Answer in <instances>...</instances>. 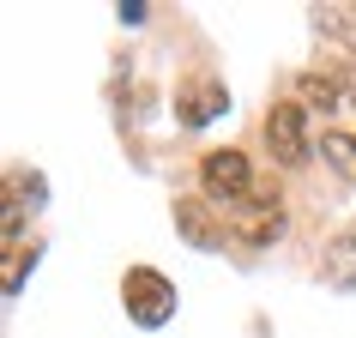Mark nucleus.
Masks as SVG:
<instances>
[{"instance_id":"obj_1","label":"nucleus","mask_w":356,"mask_h":338,"mask_svg":"<svg viewBox=\"0 0 356 338\" xmlns=\"http://www.w3.org/2000/svg\"><path fill=\"white\" fill-rule=\"evenodd\" d=\"M200 188L218 211H248V206H278V193L260 182V169L242 151H206L200 163Z\"/></svg>"},{"instance_id":"obj_2","label":"nucleus","mask_w":356,"mask_h":338,"mask_svg":"<svg viewBox=\"0 0 356 338\" xmlns=\"http://www.w3.org/2000/svg\"><path fill=\"white\" fill-rule=\"evenodd\" d=\"M121 302H127V320L133 326H169L175 320V284L157 272V266H127V278H121Z\"/></svg>"},{"instance_id":"obj_3","label":"nucleus","mask_w":356,"mask_h":338,"mask_svg":"<svg viewBox=\"0 0 356 338\" xmlns=\"http://www.w3.org/2000/svg\"><path fill=\"white\" fill-rule=\"evenodd\" d=\"M266 145H272V157H278L284 169H302L308 157H314V139H308V109H302L296 97H284V103H272V109H266Z\"/></svg>"},{"instance_id":"obj_4","label":"nucleus","mask_w":356,"mask_h":338,"mask_svg":"<svg viewBox=\"0 0 356 338\" xmlns=\"http://www.w3.org/2000/svg\"><path fill=\"white\" fill-rule=\"evenodd\" d=\"M169 218H175V236H181V242L188 248H200V254H224V242H236V230H229V218L218 206H211L206 193H200V200H175V211H169Z\"/></svg>"},{"instance_id":"obj_5","label":"nucleus","mask_w":356,"mask_h":338,"mask_svg":"<svg viewBox=\"0 0 356 338\" xmlns=\"http://www.w3.org/2000/svg\"><path fill=\"white\" fill-rule=\"evenodd\" d=\"M224 109H229V91H224V79H211V73H193L175 91V121L181 127H211V121H224Z\"/></svg>"},{"instance_id":"obj_6","label":"nucleus","mask_w":356,"mask_h":338,"mask_svg":"<svg viewBox=\"0 0 356 338\" xmlns=\"http://www.w3.org/2000/svg\"><path fill=\"white\" fill-rule=\"evenodd\" d=\"M320 284L356 296V230H344V236H332V242L320 248Z\"/></svg>"},{"instance_id":"obj_7","label":"nucleus","mask_w":356,"mask_h":338,"mask_svg":"<svg viewBox=\"0 0 356 338\" xmlns=\"http://www.w3.org/2000/svg\"><path fill=\"white\" fill-rule=\"evenodd\" d=\"M229 230H236V242H242V248H272L284 236V211L278 206H248V211L229 218Z\"/></svg>"},{"instance_id":"obj_8","label":"nucleus","mask_w":356,"mask_h":338,"mask_svg":"<svg viewBox=\"0 0 356 338\" xmlns=\"http://www.w3.org/2000/svg\"><path fill=\"white\" fill-rule=\"evenodd\" d=\"M338 97H344V85H338L332 73H302L296 79V103H302V109L326 115V109H338Z\"/></svg>"},{"instance_id":"obj_9","label":"nucleus","mask_w":356,"mask_h":338,"mask_svg":"<svg viewBox=\"0 0 356 338\" xmlns=\"http://www.w3.org/2000/svg\"><path fill=\"white\" fill-rule=\"evenodd\" d=\"M314 24H320V37H332V42H344V49H356V6L326 0V6H314Z\"/></svg>"},{"instance_id":"obj_10","label":"nucleus","mask_w":356,"mask_h":338,"mask_svg":"<svg viewBox=\"0 0 356 338\" xmlns=\"http://www.w3.org/2000/svg\"><path fill=\"white\" fill-rule=\"evenodd\" d=\"M320 157H326L344 182H356V133H338V127L320 133Z\"/></svg>"},{"instance_id":"obj_11","label":"nucleus","mask_w":356,"mask_h":338,"mask_svg":"<svg viewBox=\"0 0 356 338\" xmlns=\"http://www.w3.org/2000/svg\"><path fill=\"white\" fill-rule=\"evenodd\" d=\"M145 19V0H121V24H139Z\"/></svg>"},{"instance_id":"obj_12","label":"nucleus","mask_w":356,"mask_h":338,"mask_svg":"<svg viewBox=\"0 0 356 338\" xmlns=\"http://www.w3.org/2000/svg\"><path fill=\"white\" fill-rule=\"evenodd\" d=\"M350 103H356V91H350Z\"/></svg>"}]
</instances>
